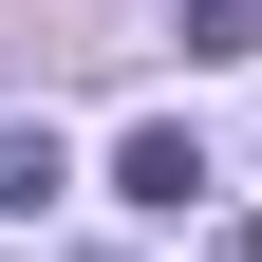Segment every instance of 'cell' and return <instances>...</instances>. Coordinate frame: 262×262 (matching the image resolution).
<instances>
[{
    "label": "cell",
    "instance_id": "6da1fadb",
    "mask_svg": "<svg viewBox=\"0 0 262 262\" xmlns=\"http://www.w3.org/2000/svg\"><path fill=\"white\" fill-rule=\"evenodd\" d=\"M113 206H150V225H187V206H206V150H187V131L150 113V131L113 150Z\"/></svg>",
    "mask_w": 262,
    "mask_h": 262
},
{
    "label": "cell",
    "instance_id": "3957f363",
    "mask_svg": "<svg viewBox=\"0 0 262 262\" xmlns=\"http://www.w3.org/2000/svg\"><path fill=\"white\" fill-rule=\"evenodd\" d=\"M206 262H262V225H225V244H206Z\"/></svg>",
    "mask_w": 262,
    "mask_h": 262
},
{
    "label": "cell",
    "instance_id": "277c9868",
    "mask_svg": "<svg viewBox=\"0 0 262 262\" xmlns=\"http://www.w3.org/2000/svg\"><path fill=\"white\" fill-rule=\"evenodd\" d=\"M75 262H113V244H75Z\"/></svg>",
    "mask_w": 262,
    "mask_h": 262
},
{
    "label": "cell",
    "instance_id": "7a4b0ae2",
    "mask_svg": "<svg viewBox=\"0 0 262 262\" xmlns=\"http://www.w3.org/2000/svg\"><path fill=\"white\" fill-rule=\"evenodd\" d=\"M56 187H75V169H56V131H38V113H0V206H56Z\"/></svg>",
    "mask_w": 262,
    "mask_h": 262
}]
</instances>
